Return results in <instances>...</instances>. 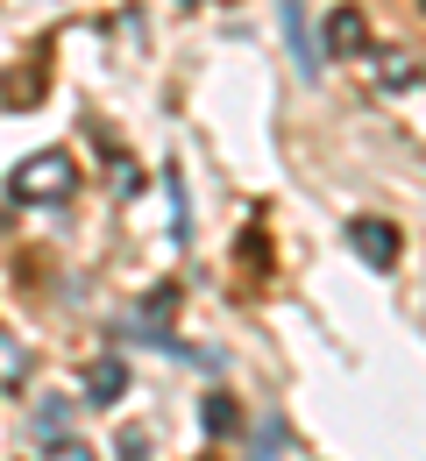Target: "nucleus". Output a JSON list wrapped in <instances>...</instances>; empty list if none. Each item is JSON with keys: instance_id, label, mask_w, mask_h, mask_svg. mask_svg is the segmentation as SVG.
<instances>
[{"instance_id": "6e6552de", "label": "nucleus", "mask_w": 426, "mask_h": 461, "mask_svg": "<svg viewBox=\"0 0 426 461\" xmlns=\"http://www.w3.org/2000/svg\"><path fill=\"white\" fill-rule=\"evenodd\" d=\"M43 461H100V455H93L86 440H50V447H43Z\"/></svg>"}, {"instance_id": "0eeeda50", "label": "nucleus", "mask_w": 426, "mask_h": 461, "mask_svg": "<svg viewBox=\"0 0 426 461\" xmlns=\"http://www.w3.org/2000/svg\"><path fill=\"white\" fill-rule=\"evenodd\" d=\"M22 376H29V362H22V348H14V341H7V334H0V384L14 391Z\"/></svg>"}, {"instance_id": "1a4fd4ad", "label": "nucleus", "mask_w": 426, "mask_h": 461, "mask_svg": "<svg viewBox=\"0 0 426 461\" xmlns=\"http://www.w3.org/2000/svg\"><path fill=\"white\" fill-rule=\"evenodd\" d=\"M235 426V404L228 398H206V433H228Z\"/></svg>"}, {"instance_id": "39448f33", "label": "nucleus", "mask_w": 426, "mask_h": 461, "mask_svg": "<svg viewBox=\"0 0 426 461\" xmlns=\"http://www.w3.org/2000/svg\"><path fill=\"white\" fill-rule=\"evenodd\" d=\"M285 36H292V58H299V78H313L320 50H313V36H305V7H299V0H285Z\"/></svg>"}, {"instance_id": "f03ea898", "label": "nucleus", "mask_w": 426, "mask_h": 461, "mask_svg": "<svg viewBox=\"0 0 426 461\" xmlns=\"http://www.w3.org/2000/svg\"><path fill=\"white\" fill-rule=\"evenodd\" d=\"M327 58H369V14L356 0H341L327 14Z\"/></svg>"}, {"instance_id": "9b49d317", "label": "nucleus", "mask_w": 426, "mask_h": 461, "mask_svg": "<svg viewBox=\"0 0 426 461\" xmlns=\"http://www.w3.org/2000/svg\"><path fill=\"white\" fill-rule=\"evenodd\" d=\"M420 7H426V0H420Z\"/></svg>"}, {"instance_id": "9d476101", "label": "nucleus", "mask_w": 426, "mask_h": 461, "mask_svg": "<svg viewBox=\"0 0 426 461\" xmlns=\"http://www.w3.org/2000/svg\"><path fill=\"white\" fill-rule=\"evenodd\" d=\"M122 461H150V447H142V433H122Z\"/></svg>"}, {"instance_id": "f257e3e1", "label": "nucleus", "mask_w": 426, "mask_h": 461, "mask_svg": "<svg viewBox=\"0 0 426 461\" xmlns=\"http://www.w3.org/2000/svg\"><path fill=\"white\" fill-rule=\"evenodd\" d=\"M7 192H14V206H64V199L78 192V164H71L64 149H36V157L14 164Z\"/></svg>"}, {"instance_id": "423d86ee", "label": "nucleus", "mask_w": 426, "mask_h": 461, "mask_svg": "<svg viewBox=\"0 0 426 461\" xmlns=\"http://www.w3.org/2000/svg\"><path fill=\"white\" fill-rule=\"evenodd\" d=\"M64 426H71V398H43V404H36V433H50V440H58Z\"/></svg>"}, {"instance_id": "7ed1b4c3", "label": "nucleus", "mask_w": 426, "mask_h": 461, "mask_svg": "<svg viewBox=\"0 0 426 461\" xmlns=\"http://www.w3.org/2000/svg\"><path fill=\"white\" fill-rule=\"evenodd\" d=\"M349 249L363 256L369 270H391V263H398V228H391V221H356V228H349Z\"/></svg>"}, {"instance_id": "20e7f679", "label": "nucleus", "mask_w": 426, "mask_h": 461, "mask_svg": "<svg viewBox=\"0 0 426 461\" xmlns=\"http://www.w3.org/2000/svg\"><path fill=\"white\" fill-rule=\"evenodd\" d=\"M122 391H128V369L114 355H93L86 362V404H122Z\"/></svg>"}]
</instances>
